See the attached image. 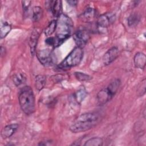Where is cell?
Returning <instances> with one entry per match:
<instances>
[{
	"label": "cell",
	"instance_id": "obj_5",
	"mask_svg": "<svg viewBox=\"0 0 146 146\" xmlns=\"http://www.w3.org/2000/svg\"><path fill=\"white\" fill-rule=\"evenodd\" d=\"M90 38L89 31L85 28H79L73 35L74 40L77 46L83 48L88 42Z\"/></svg>",
	"mask_w": 146,
	"mask_h": 146
},
{
	"label": "cell",
	"instance_id": "obj_17",
	"mask_svg": "<svg viewBox=\"0 0 146 146\" xmlns=\"http://www.w3.org/2000/svg\"><path fill=\"white\" fill-rule=\"evenodd\" d=\"M11 30V25L10 23L4 22L1 23V28H0V36L1 38H5L7 35L10 33Z\"/></svg>",
	"mask_w": 146,
	"mask_h": 146
},
{
	"label": "cell",
	"instance_id": "obj_25",
	"mask_svg": "<svg viewBox=\"0 0 146 146\" xmlns=\"http://www.w3.org/2000/svg\"><path fill=\"white\" fill-rule=\"evenodd\" d=\"M31 1H22V9L25 13L27 12L30 6Z\"/></svg>",
	"mask_w": 146,
	"mask_h": 146
},
{
	"label": "cell",
	"instance_id": "obj_7",
	"mask_svg": "<svg viewBox=\"0 0 146 146\" xmlns=\"http://www.w3.org/2000/svg\"><path fill=\"white\" fill-rule=\"evenodd\" d=\"M116 20V15L111 12L101 14L97 19L96 23L99 27L107 28L111 25Z\"/></svg>",
	"mask_w": 146,
	"mask_h": 146
},
{
	"label": "cell",
	"instance_id": "obj_18",
	"mask_svg": "<svg viewBox=\"0 0 146 146\" xmlns=\"http://www.w3.org/2000/svg\"><path fill=\"white\" fill-rule=\"evenodd\" d=\"M87 95V93L86 90L84 88H81L74 94L75 100L76 102L77 103L80 104L86 98Z\"/></svg>",
	"mask_w": 146,
	"mask_h": 146
},
{
	"label": "cell",
	"instance_id": "obj_2",
	"mask_svg": "<svg viewBox=\"0 0 146 146\" xmlns=\"http://www.w3.org/2000/svg\"><path fill=\"white\" fill-rule=\"evenodd\" d=\"M56 21L57 26L56 36H55V47L62 44L70 37L73 27V22L71 19L64 14H62Z\"/></svg>",
	"mask_w": 146,
	"mask_h": 146
},
{
	"label": "cell",
	"instance_id": "obj_1",
	"mask_svg": "<svg viewBox=\"0 0 146 146\" xmlns=\"http://www.w3.org/2000/svg\"><path fill=\"white\" fill-rule=\"evenodd\" d=\"M100 117L95 112H87L79 116L70 125V130L73 133L87 131L94 127L99 122Z\"/></svg>",
	"mask_w": 146,
	"mask_h": 146
},
{
	"label": "cell",
	"instance_id": "obj_21",
	"mask_svg": "<svg viewBox=\"0 0 146 146\" xmlns=\"http://www.w3.org/2000/svg\"><path fill=\"white\" fill-rule=\"evenodd\" d=\"M103 144L102 138L99 137H94L87 140L84 145L85 146H102Z\"/></svg>",
	"mask_w": 146,
	"mask_h": 146
},
{
	"label": "cell",
	"instance_id": "obj_12",
	"mask_svg": "<svg viewBox=\"0 0 146 146\" xmlns=\"http://www.w3.org/2000/svg\"><path fill=\"white\" fill-rule=\"evenodd\" d=\"M39 38V33L36 30L34 29L31 33L29 39V46L30 49V52L32 56H34L36 53V48L38 44V39Z\"/></svg>",
	"mask_w": 146,
	"mask_h": 146
},
{
	"label": "cell",
	"instance_id": "obj_22",
	"mask_svg": "<svg viewBox=\"0 0 146 146\" xmlns=\"http://www.w3.org/2000/svg\"><path fill=\"white\" fill-rule=\"evenodd\" d=\"M43 17V10L40 6H34L33 9V20L38 22Z\"/></svg>",
	"mask_w": 146,
	"mask_h": 146
},
{
	"label": "cell",
	"instance_id": "obj_8",
	"mask_svg": "<svg viewBox=\"0 0 146 146\" xmlns=\"http://www.w3.org/2000/svg\"><path fill=\"white\" fill-rule=\"evenodd\" d=\"M115 94L107 87L102 89L97 94V100L99 105H104L109 101H110Z\"/></svg>",
	"mask_w": 146,
	"mask_h": 146
},
{
	"label": "cell",
	"instance_id": "obj_26",
	"mask_svg": "<svg viewBox=\"0 0 146 146\" xmlns=\"http://www.w3.org/2000/svg\"><path fill=\"white\" fill-rule=\"evenodd\" d=\"M45 43L47 45H48V46L55 47V37H51V36L48 37L45 40Z\"/></svg>",
	"mask_w": 146,
	"mask_h": 146
},
{
	"label": "cell",
	"instance_id": "obj_14",
	"mask_svg": "<svg viewBox=\"0 0 146 146\" xmlns=\"http://www.w3.org/2000/svg\"><path fill=\"white\" fill-rule=\"evenodd\" d=\"M140 15L138 13H132L128 18L127 22L128 25L130 27H133L136 26L140 21Z\"/></svg>",
	"mask_w": 146,
	"mask_h": 146
},
{
	"label": "cell",
	"instance_id": "obj_24",
	"mask_svg": "<svg viewBox=\"0 0 146 146\" xmlns=\"http://www.w3.org/2000/svg\"><path fill=\"white\" fill-rule=\"evenodd\" d=\"M146 80L145 79H144L141 83L140 84L139 87H138V90H137V92H138V95L140 96H143L145 93V86H146Z\"/></svg>",
	"mask_w": 146,
	"mask_h": 146
},
{
	"label": "cell",
	"instance_id": "obj_3",
	"mask_svg": "<svg viewBox=\"0 0 146 146\" xmlns=\"http://www.w3.org/2000/svg\"><path fill=\"white\" fill-rule=\"evenodd\" d=\"M18 101L22 111L26 115L33 113L35 110V100L32 88L25 86L22 88L18 96Z\"/></svg>",
	"mask_w": 146,
	"mask_h": 146
},
{
	"label": "cell",
	"instance_id": "obj_23",
	"mask_svg": "<svg viewBox=\"0 0 146 146\" xmlns=\"http://www.w3.org/2000/svg\"><path fill=\"white\" fill-rule=\"evenodd\" d=\"M74 76L76 79L80 82H86L92 79V77L88 74H84L82 72L76 71L74 72Z\"/></svg>",
	"mask_w": 146,
	"mask_h": 146
},
{
	"label": "cell",
	"instance_id": "obj_27",
	"mask_svg": "<svg viewBox=\"0 0 146 146\" xmlns=\"http://www.w3.org/2000/svg\"><path fill=\"white\" fill-rule=\"evenodd\" d=\"M67 2L70 6H76V5L78 4V1H72V0H70V1H67Z\"/></svg>",
	"mask_w": 146,
	"mask_h": 146
},
{
	"label": "cell",
	"instance_id": "obj_6",
	"mask_svg": "<svg viewBox=\"0 0 146 146\" xmlns=\"http://www.w3.org/2000/svg\"><path fill=\"white\" fill-rule=\"evenodd\" d=\"M36 57L39 62L45 67L52 66L54 62L53 53L48 48L38 51L36 52Z\"/></svg>",
	"mask_w": 146,
	"mask_h": 146
},
{
	"label": "cell",
	"instance_id": "obj_13",
	"mask_svg": "<svg viewBox=\"0 0 146 146\" xmlns=\"http://www.w3.org/2000/svg\"><path fill=\"white\" fill-rule=\"evenodd\" d=\"M133 62L136 68L143 70L146 64L145 55L141 52H137L134 56Z\"/></svg>",
	"mask_w": 146,
	"mask_h": 146
},
{
	"label": "cell",
	"instance_id": "obj_19",
	"mask_svg": "<svg viewBox=\"0 0 146 146\" xmlns=\"http://www.w3.org/2000/svg\"><path fill=\"white\" fill-rule=\"evenodd\" d=\"M95 13L96 12L94 9L92 7H88L83 13L82 17L83 19L85 21H90L95 17Z\"/></svg>",
	"mask_w": 146,
	"mask_h": 146
},
{
	"label": "cell",
	"instance_id": "obj_20",
	"mask_svg": "<svg viewBox=\"0 0 146 146\" xmlns=\"http://www.w3.org/2000/svg\"><path fill=\"white\" fill-rule=\"evenodd\" d=\"M56 26H57V21L53 20L51 21L47 27L44 30V34L46 36L49 37L51 35H52L54 32H55L56 30Z\"/></svg>",
	"mask_w": 146,
	"mask_h": 146
},
{
	"label": "cell",
	"instance_id": "obj_10",
	"mask_svg": "<svg viewBox=\"0 0 146 146\" xmlns=\"http://www.w3.org/2000/svg\"><path fill=\"white\" fill-rule=\"evenodd\" d=\"M48 5H46L53 15L58 18L62 13V2L61 1H47Z\"/></svg>",
	"mask_w": 146,
	"mask_h": 146
},
{
	"label": "cell",
	"instance_id": "obj_16",
	"mask_svg": "<svg viewBox=\"0 0 146 146\" xmlns=\"http://www.w3.org/2000/svg\"><path fill=\"white\" fill-rule=\"evenodd\" d=\"M12 80L14 84L17 87H18L26 82V76L24 74L17 73L13 76Z\"/></svg>",
	"mask_w": 146,
	"mask_h": 146
},
{
	"label": "cell",
	"instance_id": "obj_9",
	"mask_svg": "<svg viewBox=\"0 0 146 146\" xmlns=\"http://www.w3.org/2000/svg\"><path fill=\"white\" fill-rule=\"evenodd\" d=\"M119 50L116 47H112L108 50L103 56V63L105 66L111 64L119 56Z\"/></svg>",
	"mask_w": 146,
	"mask_h": 146
},
{
	"label": "cell",
	"instance_id": "obj_15",
	"mask_svg": "<svg viewBox=\"0 0 146 146\" xmlns=\"http://www.w3.org/2000/svg\"><path fill=\"white\" fill-rule=\"evenodd\" d=\"M46 76L44 75H38L35 78V87L38 91L42 90L45 86Z\"/></svg>",
	"mask_w": 146,
	"mask_h": 146
},
{
	"label": "cell",
	"instance_id": "obj_11",
	"mask_svg": "<svg viewBox=\"0 0 146 146\" xmlns=\"http://www.w3.org/2000/svg\"><path fill=\"white\" fill-rule=\"evenodd\" d=\"M18 124L17 123L10 124L4 127L1 132V137L3 139H7L13 136L18 128Z\"/></svg>",
	"mask_w": 146,
	"mask_h": 146
},
{
	"label": "cell",
	"instance_id": "obj_4",
	"mask_svg": "<svg viewBox=\"0 0 146 146\" xmlns=\"http://www.w3.org/2000/svg\"><path fill=\"white\" fill-rule=\"evenodd\" d=\"M84 52L83 48L75 47L59 64V68L62 69L70 68L78 65L82 60Z\"/></svg>",
	"mask_w": 146,
	"mask_h": 146
}]
</instances>
